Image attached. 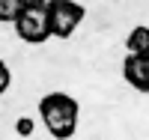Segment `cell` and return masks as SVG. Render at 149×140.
I'll use <instances>...</instances> for the list:
<instances>
[{
    "mask_svg": "<svg viewBox=\"0 0 149 140\" xmlns=\"http://www.w3.org/2000/svg\"><path fill=\"white\" fill-rule=\"evenodd\" d=\"M39 116H42L48 134L54 140H69L78 131L81 104L69 93H48V95L39 98Z\"/></svg>",
    "mask_w": 149,
    "mask_h": 140,
    "instance_id": "1",
    "label": "cell"
},
{
    "mask_svg": "<svg viewBox=\"0 0 149 140\" xmlns=\"http://www.w3.org/2000/svg\"><path fill=\"white\" fill-rule=\"evenodd\" d=\"M86 18V9L78 0H51L48 3V27L54 39H72V33Z\"/></svg>",
    "mask_w": 149,
    "mask_h": 140,
    "instance_id": "2",
    "label": "cell"
},
{
    "mask_svg": "<svg viewBox=\"0 0 149 140\" xmlns=\"http://www.w3.org/2000/svg\"><path fill=\"white\" fill-rule=\"evenodd\" d=\"M15 33L21 42L27 45H42L51 39V27H48V6L45 9H30L24 6L21 15L15 18Z\"/></svg>",
    "mask_w": 149,
    "mask_h": 140,
    "instance_id": "3",
    "label": "cell"
},
{
    "mask_svg": "<svg viewBox=\"0 0 149 140\" xmlns=\"http://www.w3.org/2000/svg\"><path fill=\"white\" fill-rule=\"evenodd\" d=\"M122 78L128 81L137 93H149V51L140 54H128L122 60Z\"/></svg>",
    "mask_w": 149,
    "mask_h": 140,
    "instance_id": "4",
    "label": "cell"
},
{
    "mask_svg": "<svg viewBox=\"0 0 149 140\" xmlns=\"http://www.w3.org/2000/svg\"><path fill=\"white\" fill-rule=\"evenodd\" d=\"M125 48H128V54H140V51H149V27H134L128 33V39H125Z\"/></svg>",
    "mask_w": 149,
    "mask_h": 140,
    "instance_id": "5",
    "label": "cell"
},
{
    "mask_svg": "<svg viewBox=\"0 0 149 140\" xmlns=\"http://www.w3.org/2000/svg\"><path fill=\"white\" fill-rule=\"evenodd\" d=\"M21 9H24V0H0V24H15Z\"/></svg>",
    "mask_w": 149,
    "mask_h": 140,
    "instance_id": "6",
    "label": "cell"
},
{
    "mask_svg": "<svg viewBox=\"0 0 149 140\" xmlns=\"http://www.w3.org/2000/svg\"><path fill=\"white\" fill-rule=\"evenodd\" d=\"M9 84H12V72H9L6 63H0V95L9 90Z\"/></svg>",
    "mask_w": 149,
    "mask_h": 140,
    "instance_id": "7",
    "label": "cell"
},
{
    "mask_svg": "<svg viewBox=\"0 0 149 140\" xmlns=\"http://www.w3.org/2000/svg\"><path fill=\"white\" fill-rule=\"evenodd\" d=\"M15 131H18L21 137H30V134H33V119H27V116H21V119L15 122Z\"/></svg>",
    "mask_w": 149,
    "mask_h": 140,
    "instance_id": "8",
    "label": "cell"
},
{
    "mask_svg": "<svg viewBox=\"0 0 149 140\" xmlns=\"http://www.w3.org/2000/svg\"><path fill=\"white\" fill-rule=\"evenodd\" d=\"M51 0H24V6H30V9H45Z\"/></svg>",
    "mask_w": 149,
    "mask_h": 140,
    "instance_id": "9",
    "label": "cell"
}]
</instances>
